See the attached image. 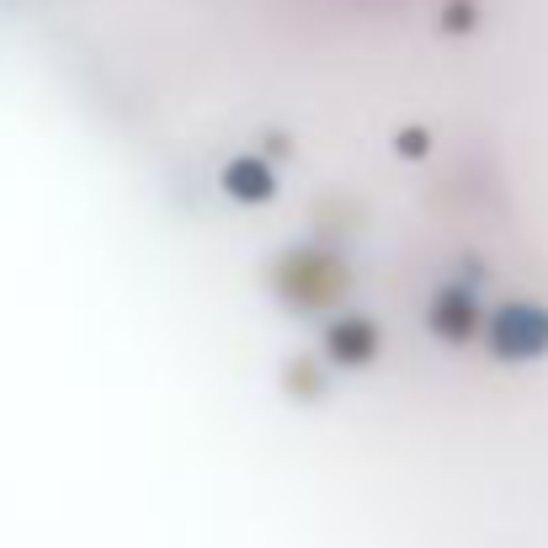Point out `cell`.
I'll return each mask as SVG.
<instances>
[{"label": "cell", "instance_id": "cell-1", "mask_svg": "<svg viewBox=\"0 0 548 548\" xmlns=\"http://www.w3.org/2000/svg\"><path fill=\"white\" fill-rule=\"evenodd\" d=\"M495 341L506 346V357H533V352L548 346V320H543V314L517 309V314H506V320L495 325Z\"/></svg>", "mask_w": 548, "mask_h": 548}, {"label": "cell", "instance_id": "cell-2", "mask_svg": "<svg viewBox=\"0 0 548 548\" xmlns=\"http://www.w3.org/2000/svg\"><path fill=\"white\" fill-rule=\"evenodd\" d=\"M224 187L235 197H251V203H256V197L272 192V176H267V165H256V160H235L224 171Z\"/></svg>", "mask_w": 548, "mask_h": 548}, {"label": "cell", "instance_id": "cell-3", "mask_svg": "<svg viewBox=\"0 0 548 548\" xmlns=\"http://www.w3.org/2000/svg\"><path fill=\"white\" fill-rule=\"evenodd\" d=\"M330 346H336L341 362H362V357H373V330L362 325V320L336 325V330H330Z\"/></svg>", "mask_w": 548, "mask_h": 548}]
</instances>
